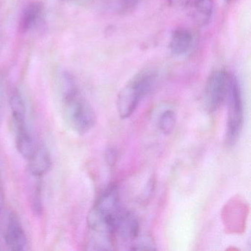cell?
<instances>
[{
  "mask_svg": "<svg viewBox=\"0 0 251 251\" xmlns=\"http://www.w3.org/2000/svg\"><path fill=\"white\" fill-rule=\"evenodd\" d=\"M105 161L110 167H114L117 161V153L115 150L109 148L105 154Z\"/></svg>",
  "mask_w": 251,
  "mask_h": 251,
  "instance_id": "16",
  "label": "cell"
},
{
  "mask_svg": "<svg viewBox=\"0 0 251 251\" xmlns=\"http://www.w3.org/2000/svg\"><path fill=\"white\" fill-rule=\"evenodd\" d=\"M194 38L190 30L179 27L173 30L170 42V50L176 57H183L189 54L193 47Z\"/></svg>",
  "mask_w": 251,
  "mask_h": 251,
  "instance_id": "8",
  "label": "cell"
},
{
  "mask_svg": "<svg viewBox=\"0 0 251 251\" xmlns=\"http://www.w3.org/2000/svg\"><path fill=\"white\" fill-rule=\"evenodd\" d=\"M228 100L226 141L228 145H234L237 141L244 121V106L242 90L237 78L229 74L227 98Z\"/></svg>",
  "mask_w": 251,
  "mask_h": 251,
  "instance_id": "4",
  "label": "cell"
},
{
  "mask_svg": "<svg viewBox=\"0 0 251 251\" xmlns=\"http://www.w3.org/2000/svg\"><path fill=\"white\" fill-rule=\"evenodd\" d=\"M4 239L12 251H23L27 246V237L21 223L14 213H10L5 224Z\"/></svg>",
  "mask_w": 251,
  "mask_h": 251,
  "instance_id": "6",
  "label": "cell"
},
{
  "mask_svg": "<svg viewBox=\"0 0 251 251\" xmlns=\"http://www.w3.org/2000/svg\"><path fill=\"white\" fill-rule=\"evenodd\" d=\"M4 203H5V193H4L2 176H1V173H0V214L3 209Z\"/></svg>",
  "mask_w": 251,
  "mask_h": 251,
  "instance_id": "17",
  "label": "cell"
},
{
  "mask_svg": "<svg viewBox=\"0 0 251 251\" xmlns=\"http://www.w3.org/2000/svg\"><path fill=\"white\" fill-rule=\"evenodd\" d=\"M139 234V223L137 219L130 213L123 211L117 222L115 236H120L124 241H132L136 239Z\"/></svg>",
  "mask_w": 251,
  "mask_h": 251,
  "instance_id": "9",
  "label": "cell"
},
{
  "mask_svg": "<svg viewBox=\"0 0 251 251\" xmlns=\"http://www.w3.org/2000/svg\"><path fill=\"white\" fill-rule=\"evenodd\" d=\"M16 132V146L22 156L28 159L34 152L37 145L35 144L33 136L27 123L14 126Z\"/></svg>",
  "mask_w": 251,
  "mask_h": 251,
  "instance_id": "10",
  "label": "cell"
},
{
  "mask_svg": "<svg viewBox=\"0 0 251 251\" xmlns=\"http://www.w3.org/2000/svg\"><path fill=\"white\" fill-rule=\"evenodd\" d=\"M156 80V72L147 69L139 72L123 86L117 100L120 118L125 120L133 114L142 100L153 89Z\"/></svg>",
  "mask_w": 251,
  "mask_h": 251,
  "instance_id": "2",
  "label": "cell"
},
{
  "mask_svg": "<svg viewBox=\"0 0 251 251\" xmlns=\"http://www.w3.org/2000/svg\"><path fill=\"white\" fill-rule=\"evenodd\" d=\"M28 170L33 177L40 178L46 175L52 167L50 152L45 145H37L28 158Z\"/></svg>",
  "mask_w": 251,
  "mask_h": 251,
  "instance_id": "7",
  "label": "cell"
},
{
  "mask_svg": "<svg viewBox=\"0 0 251 251\" xmlns=\"http://www.w3.org/2000/svg\"><path fill=\"white\" fill-rule=\"evenodd\" d=\"M159 128L163 133L170 135L173 133L176 128V114L172 110H167L160 117Z\"/></svg>",
  "mask_w": 251,
  "mask_h": 251,
  "instance_id": "14",
  "label": "cell"
},
{
  "mask_svg": "<svg viewBox=\"0 0 251 251\" xmlns=\"http://www.w3.org/2000/svg\"><path fill=\"white\" fill-rule=\"evenodd\" d=\"M60 94L63 114L68 126L79 134L90 131L96 123V114L92 105L80 96L78 89Z\"/></svg>",
  "mask_w": 251,
  "mask_h": 251,
  "instance_id": "3",
  "label": "cell"
},
{
  "mask_svg": "<svg viewBox=\"0 0 251 251\" xmlns=\"http://www.w3.org/2000/svg\"><path fill=\"white\" fill-rule=\"evenodd\" d=\"M74 1L79 2V3H86V2H89L91 0H74Z\"/></svg>",
  "mask_w": 251,
  "mask_h": 251,
  "instance_id": "19",
  "label": "cell"
},
{
  "mask_svg": "<svg viewBox=\"0 0 251 251\" xmlns=\"http://www.w3.org/2000/svg\"><path fill=\"white\" fill-rule=\"evenodd\" d=\"M42 4L38 2H31L26 6L20 22V27L23 31H28L36 26L42 15Z\"/></svg>",
  "mask_w": 251,
  "mask_h": 251,
  "instance_id": "11",
  "label": "cell"
},
{
  "mask_svg": "<svg viewBox=\"0 0 251 251\" xmlns=\"http://www.w3.org/2000/svg\"><path fill=\"white\" fill-rule=\"evenodd\" d=\"M10 105L14 126L27 123L25 102L21 92L18 89L14 90L11 95Z\"/></svg>",
  "mask_w": 251,
  "mask_h": 251,
  "instance_id": "12",
  "label": "cell"
},
{
  "mask_svg": "<svg viewBox=\"0 0 251 251\" xmlns=\"http://www.w3.org/2000/svg\"><path fill=\"white\" fill-rule=\"evenodd\" d=\"M213 0H195L194 5V18L198 25L208 24L213 13Z\"/></svg>",
  "mask_w": 251,
  "mask_h": 251,
  "instance_id": "13",
  "label": "cell"
},
{
  "mask_svg": "<svg viewBox=\"0 0 251 251\" xmlns=\"http://www.w3.org/2000/svg\"><path fill=\"white\" fill-rule=\"evenodd\" d=\"M123 211L118 187L111 185L99 197L88 214V227L93 233L90 241L113 245L117 222Z\"/></svg>",
  "mask_w": 251,
  "mask_h": 251,
  "instance_id": "1",
  "label": "cell"
},
{
  "mask_svg": "<svg viewBox=\"0 0 251 251\" xmlns=\"http://www.w3.org/2000/svg\"><path fill=\"white\" fill-rule=\"evenodd\" d=\"M170 2L176 6L183 7L187 5L189 0H170Z\"/></svg>",
  "mask_w": 251,
  "mask_h": 251,
  "instance_id": "18",
  "label": "cell"
},
{
  "mask_svg": "<svg viewBox=\"0 0 251 251\" xmlns=\"http://www.w3.org/2000/svg\"><path fill=\"white\" fill-rule=\"evenodd\" d=\"M229 74L223 70H216L208 77L204 87L202 102L209 113L219 109L227 98Z\"/></svg>",
  "mask_w": 251,
  "mask_h": 251,
  "instance_id": "5",
  "label": "cell"
},
{
  "mask_svg": "<svg viewBox=\"0 0 251 251\" xmlns=\"http://www.w3.org/2000/svg\"><path fill=\"white\" fill-rule=\"evenodd\" d=\"M140 2L141 0H115L114 7L119 13L126 14L133 11Z\"/></svg>",
  "mask_w": 251,
  "mask_h": 251,
  "instance_id": "15",
  "label": "cell"
}]
</instances>
